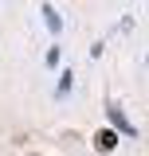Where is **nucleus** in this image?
<instances>
[{"mask_svg": "<svg viewBox=\"0 0 149 156\" xmlns=\"http://www.w3.org/2000/svg\"><path fill=\"white\" fill-rule=\"evenodd\" d=\"M71 82H74V78H71V70H67V74L59 78V94H71Z\"/></svg>", "mask_w": 149, "mask_h": 156, "instance_id": "4", "label": "nucleus"}, {"mask_svg": "<svg viewBox=\"0 0 149 156\" xmlns=\"http://www.w3.org/2000/svg\"><path fill=\"white\" fill-rule=\"evenodd\" d=\"M114 144H118V133H114V129H102V133H94V148H98V152H110Z\"/></svg>", "mask_w": 149, "mask_h": 156, "instance_id": "2", "label": "nucleus"}, {"mask_svg": "<svg viewBox=\"0 0 149 156\" xmlns=\"http://www.w3.org/2000/svg\"><path fill=\"white\" fill-rule=\"evenodd\" d=\"M43 20H47V27H51V35H55L59 27H63V20H59V12H55V8H51V4L43 8Z\"/></svg>", "mask_w": 149, "mask_h": 156, "instance_id": "3", "label": "nucleus"}, {"mask_svg": "<svg viewBox=\"0 0 149 156\" xmlns=\"http://www.w3.org/2000/svg\"><path fill=\"white\" fill-rule=\"evenodd\" d=\"M110 125L118 129V133H126V136H133V133H137V129H133L130 121H126V113H122L118 105H110Z\"/></svg>", "mask_w": 149, "mask_h": 156, "instance_id": "1", "label": "nucleus"}]
</instances>
